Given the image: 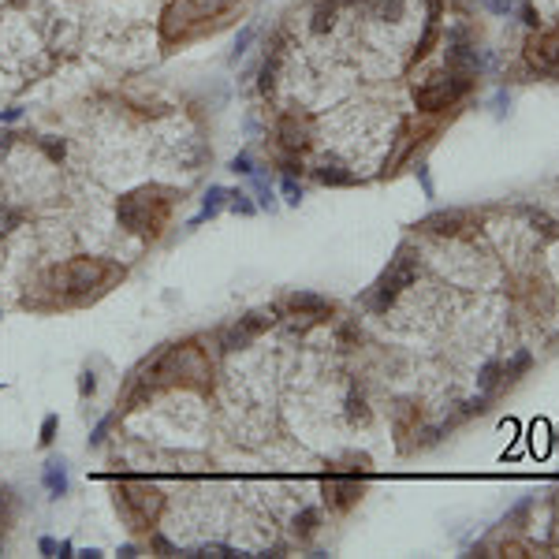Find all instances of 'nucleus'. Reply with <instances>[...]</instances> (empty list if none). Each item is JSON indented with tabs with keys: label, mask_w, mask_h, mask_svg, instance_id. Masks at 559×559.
<instances>
[{
	"label": "nucleus",
	"mask_w": 559,
	"mask_h": 559,
	"mask_svg": "<svg viewBox=\"0 0 559 559\" xmlns=\"http://www.w3.org/2000/svg\"><path fill=\"white\" fill-rule=\"evenodd\" d=\"M526 217H530V224H533V228H541V231L548 235V239H552V235L559 231V228H556V220L548 217V213H541V209H526Z\"/></svg>",
	"instance_id": "nucleus-19"
},
{
	"label": "nucleus",
	"mask_w": 559,
	"mask_h": 559,
	"mask_svg": "<svg viewBox=\"0 0 559 559\" xmlns=\"http://www.w3.org/2000/svg\"><path fill=\"white\" fill-rule=\"evenodd\" d=\"M56 425H60V418L56 414H45V422H41V444H52V440H56Z\"/></svg>",
	"instance_id": "nucleus-25"
},
{
	"label": "nucleus",
	"mask_w": 559,
	"mask_h": 559,
	"mask_svg": "<svg viewBox=\"0 0 559 559\" xmlns=\"http://www.w3.org/2000/svg\"><path fill=\"white\" fill-rule=\"evenodd\" d=\"M347 418L354 425H362V422H369V403H365V392L354 384V388L347 392Z\"/></svg>",
	"instance_id": "nucleus-17"
},
{
	"label": "nucleus",
	"mask_w": 559,
	"mask_h": 559,
	"mask_svg": "<svg viewBox=\"0 0 559 559\" xmlns=\"http://www.w3.org/2000/svg\"><path fill=\"white\" fill-rule=\"evenodd\" d=\"M336 15H339V0H317L314 4V34H328L336 26Z\"/></svg>",
	"instance_id": "nucleus-14"
},
{
	"label": "nucleus",
	"mask_w": 559,
	"mask_h": 559,
	"mask_svg": "<svg viewBox=\"0 0 559 559\" xmlns=\"http://www.w3.org/2000/svg\"><path fill=\"white\" fill-rule=\"evenodd\" d=\"M522 60L533 75H559V26L533 34L522 52Z\"/></svg>",
	"instance_id": "nucleus-6"
},
{
	"label": "nucleus",
	"mask_w": 559,
	"mask_h": 559,
	"mask_svg": "<svg viewBox=\"0 0 559 559\" xmlns=\"http://www.w3.org/2000/svg\"><path fill=\"white\" fill-rule=\"evenodd\" d=\"M8 522V496H0V526Z\"/></svg>",
	"instance_id": "nucleus-33"
},
{
	"label": "nucleus",
	"mask_w": 559,
	"mask_h": 559,
	"mask_svg": "<svg viewBox=\"0 0 559 559\" xmlns=\"http://www.w3.org/2000/svg\"><path fill=\"white\" fill-rule=\"evenodd\" d=\"M492 112H496V120H503V116L511 112V93L507 90H496V98H492Z\"/></svg>",
	"instance_id": "nucleus-26"
},
{
	"label": "nucleus",
	"mask_w": 559,
	"mask_h": 559,
	"mask_svg": "<svg viewBox=\"0 0 559 559\" xmlns=\"http://www.w3.org/2000/svg\"><path fill=\"white\" fill-rule=\"evenodd\" d=\"M321 530V507H303L295 514V522H291V533L298 537V541H309Z\"/></svg>",
	"instance_id": "nucleus-15"
},
{
	"label": "nucleus",
	"mask_w": 559,
	"mask_h": 559,
	"mask_svg": "<svg viewBox=\"0 0 559 559\" xmlns=\"http://www.w3.org/2000/svg\"><path fill=\"white\" fill-rule=\"evenodd\" d=\"M418 228L436 235V239H455V235H462L470 228V213L466 209H436V213H429Z\"/></svg>",
	"instance_id": "nucleus-8"
},
{
	"label": "nucleus",
	"mask_w": 559,
	"mask_h": 559,
	"mask_svg": "<svg viewBox=\"0 0 559 559\" xmlns=\"http://www.w3.org/2000/svg\"><path fill=\"white\" fill-rule=\"evenodd\" d=\"M287 309H291L295 317L325 321L336 306H332V298H325V295H314V291H291V295H287Z\"/></svg>",
	"instance_id": "nucleus-10"
},
{
	"label": "nucleus",
	"mask_w": 559,
	"mask_h": 559,
	"mask_svg": "<svg viewBox=\"0 0 559 559\" xmlns=\"http://www.w3.org/2000/svg\"><path fill=\"white\" fill-rule=\"evenodd\" d=\"M93 388H98L93 373H82V381H79V395H93Z\"/></svg>",
	"instance_id": "nucleus-29"
},
{
	"label": "nucleus",
	"mask_w": 559,
	"mask_h": 559,
	"mask_svg": "<svg viewBox=\"0 0 559 559\" xmlns=\"http://www.w3.org/2000/svg\"><path fill=\"white\" fill-rule=\"evenodd\" d=\"M533 369V354L530 351H514L507 362H503V384H514V381H522L526 373Z\"/></svg>",
	"instance_id": "nucleus-16"
},
{
	"label": "nucleus",
	"mask_w": 559,
	"mask_h": 559,
	"mask_svg": "<svg viewBox=\"0 0 559 559\" xmlns=\"http://www.w3.org/2000/svg\"><path fill=\"white\" fill-rule=\"evenodd\" d=\"M231 171H239V176H254V160H250V153L231 157Z\"/></svg>",
	"instance_id": "nucleus-27"
},
{
	"label": "nucleus",
	"mask_w": 559,
	"mask_h": 559,
	"mask_svg": "<svg viewBox=\"0 0 559 559\" xmlns=\"http://www.w3.org/2000/svg\"><path fill=\"white\" fill-rule=\"evenodd\" d=\"M489 15H511L514 12V0H477Z\"/></svg>",
	"instance_id": "nucleus-24"
},
{
	"label": "nucleus",
	"mask_w": 559,
	"mask_h": 559,
	"mask_svg": "<svg viewBox=\"0 0 559 559\" xmlns=\"http://www.w3.org/2000/svg\"><path fill=\"white\" fill-rule=\"evenodd\" d=\"M41 481H45V489H49L52 500L68 496V466H63V459L45 462V474H41Z\"/></svg>",
	"instance_id": "nucleus-13"
},
{
	"label": "nucleus",
	"mask_w": 559,
	"mask_h": 559,
	"mask_svg": "<svg viewBox=\"0 0 559 559\" xmlns=\"http://www.w3.org/2000/svg\"><path fill=\"white\" fill-rule=\"evenodd\" d=\"M418 273H422V257H418V250L411 243H403L399 250H395V257L388 261V268L381 273V280L369 287V295L362 298L365 309H373V314H384L395 298H399V291H406V287L418 280Z\"/></svg>",
	"instance_id": "nucleus-1"
},
{
	"label": "nucleus",
	"mask_w": 559,
	"mask_h": 559,
	"mask_svg": "<svg viewBox=\"0 0 559 559\" xmlns=\"http://www.w3.org/2000/svg\"><path fill=\"white\" fill-rule=\"evenodd\" d=\"M280 194H284L287 206H298V201H303V187L295 183V176H284V183H280Z\"/></svg>",
	"instance_id": "nucleus-21"
},
{
	"label": "nucleus",
	"mask_w": 559,
	"mask_h": 559,
	"mask_svg": "<svg viewBox=\"0 0 559 559\" xmlns=\"http://www.w3.org/2000/svg\"><path fill=\"white\" fill-rule=\"evenodd\" d=\"M153 548H157V552H176V548H171V544H168V541H164V537H160V533L153 537Z\"/></svg>",
	"instance_id": "nucleus-32"
},
{
	"label": "nucleus",
	"mask_w": 559,
	"mask_h": 559,
	"mask_svg": "<svg viewBox=\"0 0 559 559\" xmlns=\"http://www.w3.org/2000/svg\"><path fill=\"white\" fill-rule=\"evenodd\" d=\"M38 548H41L45 556H56V552H60V544L52 541V537H41V541H38Z\"/></svg>",
	"instance_id": "nucleus-31"
},
{
	"label": "nucleus",
	"mask_w": 559,
	"mask_h": 559,
	"mask_svg": "<svg viewBox=\"0 0 559 559\" xmlns=\"http://www.w3.org/2000/svg\"><path fill=\"white\" fill-rule=\"evenodd\" d=\"M116 503H120L123 514L135 526H149L160 514V507H164V496H160V489L149 485V481H127L120 489V496H116Z\"/></svg>",
	"instance_id": "nucleus-3"
},
{
	"label": "nucleus",
	"mask_w": 559,
	"mask_h": 559,
	"mask_svg": "<svg viewBox=\"0 0 559 559\" xmlns=\"http://www.w3.org/2000/svg\"><path fill=\"white\" fill-rule=\"evenodd\" d=\"M500 388H507V384H503V362H500V358H489L485 365H481V373H477V392L492 399Z\"/></svg>",
	"instance_id": "nucleus-12"
},
{
	"label": "nucleus",
	"mask_w": 559,
	"mask_h": 559,
	"mask_svg": "<svg viewBox=\"0 0 559 559\" xmlns=\"http://www.w3.org/2000/svg\"><path fill=\"white\" fill-rule=\"evenodd\" d=\"M273 325H276V309H273V306H268V309H254V314L231 321V325L220 332V351H243V347H250V343L261 336L265 328H273Z\"/></svg>",
	"instance_id": "nucleus-5"
},
{
	"label": "nucleus",
	"mask_w": 559,
	"mask_h": 559,
	"mask_svg": "<svg viewBox=\"0 0 559 559\" xmlns=\"http://www.w3.org/2000/svg\"><path fill=\"white\" fill-rule=\"evenodd\" d=\"M116 217H120V228H127L131 235H157L168 217V198H157V190H135V194L120 198Z\"/></svg>",
	"instance_id": "nucleus-2"
},
{
	"label": "nucleus",
	"mask_w": 559,
	"mask_h": 559,
	"mask_svg": "<svg viewBox=\"0 0 559 559\" xmlns=\"http://www.w3.org/2000/svg\"><path fill=\"white\" fill-rule=\"evenodd\" d=\"M519 15H522V23L530 26V30L541 26V12L533 8V0H522V4H519Z\"/></svg>",
	"instance_id": "nucleus-23"
},
{
	"label": "nucleus",
	"mask_w": 559,
	"mask_h": 559,
	"mask_svg": "<svg viewBox=\"0 0 559 559\" xmlns=\"http://www.w3.org/2000/svg\"><path fill=\"white\" fill-rule=\"evenodd\" d=\"M109 425H112V418H101V422H98V429L90 433V444H101V440H105V433H109Z\"/></svg>",
	"instance_id": "nucleus-28"
},
{
	"label": "nucleus",
	"mask_w": 559,
	"mask_h": 559,
	"mask_svg": "<svg viewBox=\"0 0 559 559\" xmlns=\"http://www.w3.org/2000/svg\"><path fill=\"white\" fill-rule=\"evenodd\" d=\"M254 41V26H243L239 30V38H235V45H231V63H239V56L246 52V45Z\"/></svg>",
	"instance_id": "nucleus-22"
},
{
	"label": "nucleus",
	"mask_w": 559,
	"mask_h": 559,
	"mask_svg": "<svg viewBox=\"0 0 559 559\" xmlns=\"http://www.w3.org/2000/svg\"><path fill=\"white\" fill-rule=\"evenodd\" d=\"M362 500V477L354 474H328L325 477V503L332 511H351Z\"/></svg>",
	"instance_id": "nucleus-7"
},
{
	"label": "nucleus",
	"mask_w": 559,
	"mask_h": 559,
	"mask_svg": "<svg viewBox=\"0 0 559 559\" xmlns=\"http://www.w3.org/2000/svg\"><path fill=\"white\" fill-rule=\"evenodd\" d=\"M418 179H422V190H425V198H433V179H429L425 164H418Z\"/></svg>",
	"instance_id": "nucleus-30"
},
{
	"label": "nucleus",
	"mask_w": 559,
	"mask_h": 559,
	"mask_svg": "<svg viewBox=\"0 0 559 559\" xmlns=\"http://www.w3.org/2000/svg\"><path fill=\"white\" fill-rule=\"evenodd\" d=\"M112 273H123V268L101 261V257H75V261L63 265V280H68V291L75 298H86L90 291L105 287V280H109Z\"/></svg>",
	"instance_id": "nucleus-4"
},
{
	"label": "nucleus",
	"mask_w": 559,
	"mask_h": 559,
	"mask_svg": "<svg viewBox=\"0 0 559 559\" xmlns=\"http://www.w3.org/2000/svg\"><path fill=\"white\" fill-rule=\"evenodd\" d=\"M224 198H228V190H224V187H209V190H206V209H201L198 217L190 220V228L201 224V220H209V217H217V209L224 206Z\"/></svg>",
	"instance_id": "nucleus-18"
},
{
	"label": "nucleus",
	"mask_w": 559,
	"mask_h": 559,
	"mask_svg": "<svg viewBox=\"0 0 559 559\" xmlns=\"http://www.w3.org/2000/svg\"><path fill=\"white\" fill-rule=\"evenodd\" d=\"M276 138L287 153H306L309 149V123L303 116L287 112V116H280V123H276Z\"/></svg>",
	"instance_id": "nucleus-9"
},
{
	"label": "nucleus",
	"mask_w": 559,
	"mask_h": 559,
	"mask_svg": "<svg viewBox=\"0 0 559 559\" xmlns=\"http://www.w3.org/2000/svg\"><path fill=\"white\" fill-rule=\"evenodd\" d=\"M228 198H231V201H228V206H231V213H239V217H254V213H257V206H254V201L243 194V190H231Z\"/></svg>",
	"instance_id": "nucleus-20"
},
{
	"label": "nucleus",
	"mask_w": 559,
	"mask_h": 559,
	"mask_svg": "<svg viewBox=\"0 0 559 559\" xmlns=\"http://www.w3.org/2000/svg\"><path fill=\"white\" fill-rule=\"evenodd\" d=\"M314 179L321 187H354V183H358V176H354L351 168H343L339 160H321L314 168Z\"/></svg>",
	"instance_id": "nucleus-11"
}]
</instances>
